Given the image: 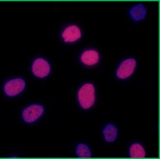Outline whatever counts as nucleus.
Listing matches in <instances>:
<instances>
[{
	"instance_id": "nucleus-11",
	"label": "nucleus",
	"mask_w": 160,
	"mask_h": 159,
	"mask_svg": "<svg viewBox=\"0 0 160 159\" xmlns=\"http://www.w3.org/2000/svg\"><path fill=\"white\" fill-rule=\"evenodd\" d=\"M76 153L80 158H90L91 156V151L88 147L86 144L80 143L76 148Z\"/></svg>"
},
{
	"instance_id": "nucleus-1",
	"label": "nucleus",
	"mask_w": 160,
	"mask_h": 159,
	"mask_svg": "<svg viewBox=\"0 0 160 159\" xmlns=\"http://www.w3.org/2000/svg\"><path fill=\"white\" fill-rule=\"evenodd\" d=\"M95 89L93 85L87 84L83 85L78 93V99L81 106L83 108H89L94 103Z\"/></svg>"
},
{
	"instance_id": "nucleus-10",
	"label": "nucleus",
	"mask_w": 160,
	"mask_h": 159,
	"mask_svg": "<svg viewBox=\"0 0 160 159\" xmlns=\"http://www.w3.org/2000/svg\"><path fill=\"white\" fill-rule=\"evenodd\" d=\"M129 153L131 158H144L145 156V152L143 147L138 143H134L131 145Z\"/></svg>"
},
{
	"instance_id": "nucleus-9",
	"label": "nucleus",
	"mask_w": 160,
	"mask_h": 159,
	"mask_svg": "<svg viewBox=\"0 0 160 159\" xmlns=\"http://www.w3.org/2000/svg\"><path fill=\"white\" fill-rule=\"evenodd\" d=\"M117 131V128L115 126L112 124H108L105 126L102 132L104 134L105 141L108 142H112L116 139Z\"/></svg>"
},
{
	"instance_id": "nucleus-7",
	"label": "nucleus",
	"mask_w": 160,
	"mask_h": 159,
	"mask_svg": "<svg viewBox=\"0 0 160 159\" xmlns=\"http://www.w3.org/2000/svg\"><path fill=\"white\" fill-rule=\"evenodd\" d=\"M81 59L84 64L88 65H92L98 62V54L97 52L94 50H87L82 54Z\"/></svg>"
},
{
	"instance_id": "nucleus-4",
	"label": "nucleus",
	"mask_w": 160,
	"mask_h": 159,
	"mask_svg": "<svg viewBox=\"0 0 160 159\" xmlns=\"http://www.w3.org/2000/svg\"><path fill=\"white\" fill-rule=\"evenodd\" d=\"M136 66V62L134 59L130 58L124 60L121 63L117 70V77L122 79L128 77L133 73Z\"/></svg>"
},
{
	"instance_id": "nucleus-5",
	"label": "nucleus",
	"mask_w": 160,
	"mask_h": 159,
	"mask_svg": "<svg viewBox=\"0 0 160 159\" xmlns=\"http://www.w3.org/2000/svg\"><path fill=\"white\" fill-rule=\"evenodd\" d=\"M34 74L37 77L43 78L49 74L50 66L48 62L41 58H38L34 62L32 67Z\"/></svg>"
},
{
	"instance_id": "nucleus-8",
	"label": "nucleus",
	"mask_w": 160,
	"mask_h": 159,
	"mask_svg": "<svg viewBox=\"0 0 160 159\" xmlns=\"http://www.w3.org/2000/svg\"><path fill=\"white\" fill-rule=\"evenodd\" d=\"M147 11L143 4H139L132 8L130 10L129 13L133 20L138 21L145 18Z\"/></svg>"
},
{
	"instance_id": "nucleus-2",
	"label": "nucleus",
	"mask_w": 160,
	"mask_h": 159,
	"mask_svg": "<svg viewBox=\"0 0 160 159\" xmlns=\"http://www.w3.org/2000/svg\"><path fill=\"white\" fill-rule=\"evenodd\" d=\"M44 111L43 107L40 105L34 104L25 108L22 111V116L27 123H32L38 119Z\"/></svg>"
},
{
	"instance_id": "nucleus-3",
	"label": "nucleus",
	"mask_w": 160,
	"mask_h": 159,
	"mask_svg": "<svg viewBox=\"0 0 160 159\" xmlns=\"http://www.w3.org/2000/svg\"><path fill=\"white\" fill-rule=\"evenodd\" d=\"M25 83L21 78H16L9 80L4 85V90L6 94L10 96L16 95L24 89Z\"/></svg>"
},
{
	"instance_id": "nucleus-6",
	"label": "nucleus",
	"mask_w": 160,
	"mask_h": 159,
	"mask_svg": "<svg viewBox=\"0 0 160 159\" xmlns=\"http://www.w3.org/2000/svg\"><path fill=\"white\" fill-rule=\"evenodd\" d=\"M80 29L76 25L68 27L63 32L62 36L65 42H73L81 37Z\"/></svg>"
}]
</instances>
